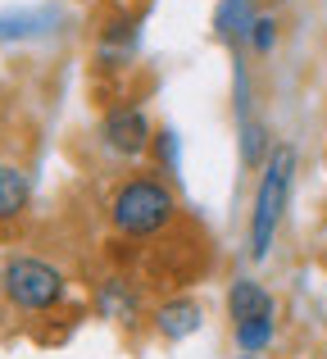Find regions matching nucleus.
Masks as SVG:
<instances>
[{
    "label": "nucleus",
    "instance_id": "obj_1",
    "mask_svg": "<svg viewBox=\"0 0 327 359\" xmlns=\"http://www.w3.org/2000/svg\"><path fill=\"white\" fill-rule=\"evenodd\" d=\"M173 219H177V196H173V187L155 173L123 177V182L114 187V196H109V223H114V232L127 237V241L160 237Z\"/></svg>",
    "mask_w": 327,
    "mask_h": 359
},
{
    "label": "nucleus",
    "instance_id": "obj_7",
    "mask_svg": "<svg viewBox=\"0 0 327 359\" xmlns=\"http://www.w3.org/2000/svg\"><path fill=\"white\" fill-rule=\"evenodd\" d=\"M32 205V177L18 164H0V223H14Z\"/></svg>",
    "mask_w": 327,
    "mask_h": 359
},
{
    "label": "nucleus",
    "instance_id": "obj_13",
    "mask_svg": "<svg viewBox=\"0 0 327 359\" xmlns=\"http://www.w3.org/2000/svg\"><path fill=\"white\" fill-rule=\"evenodd\" d=\"M241 359H259V355H241Z\"/></svg>",
    "mask_w": 327,
    "mask_h": 359
},
{
    "label": "nucleus",
    "instance_id": "obj_8",
    "mask_svg": "<svg viewBox=\"0 0 327 359\" xmlns=\"http://www.w3.org/2000/svg\"><path fill=\"white\" fill-rule=\"evenodd\" d=\"M100 309H105V318L132 323V318H141V291L123 278H109L105 287H100Z\"/></svg>",
    "mask_w": 327,
    "mask_h": 359
},
{
    "label": "nucleus",
    "instance_id": "obj_6",
    "mask_svg": "<svg viewBox=\"0 0 327 359\" xmlns=\"http://www.w3.org/2000/svg\"><path fill=\"white\" fill-rule=\"evenodd\" d=\"M204 323V309L195 296H173L164 300L160 309H155V332L168 337V341H186V337H195Z\"/></svg>",
    "mask_w": 327,
    "mask_h": 359
},
{
    "label": "nucleus",
    "instance_id": "obj_14",
    "mask_svg": "<svg viewBox=\"0 0 327 359\" xmlns=\"http://www.w3.org/2000/svg\"><path fill=\"white\" fill-rule=\"evenodd\" d=\"M0 300H5V291H0Z\"/></svg>",
    "mask_w": 327,
    "mask_h": 359
},
{
    "label": "nucleus",
    "instance_id": "obj_12",
    "mask_svg": "<svg viewBox=\"0 0 327 359\" xmlns=\"http://www.w3.org/2000/svg\"><path fill=\"white\" fill-rule=\"evenodd\" d=\"M155 146H160V155H164V164H173V173H177V132H173V128H164V132H155Z\"/></svg>",
    "mask_w": 327,
    "mask_h": 359
},
{
    "label": "nucleus",
    "instance_id": "obj_3",
    "mask_svg": "<svg viewBox=\"0 0 327 359\" xmlns=\"http://www.w3.org/2000/svg\"><path fill=\"white\" fill-rule=\"evenodd\" d=\"M0 291L18 314H50L69 296V278L41 255H14L0 269Z\"/></svg>",
    "mask_w": 327,
    "mask_h": 359
},
{
    "label": "nucleus",
    "instance_id": "obj_5",
    "mask_svg": "<svg viewBox=\"0 0 327 359\" xmlns=\"http://www.w3.org/2000/svg\"><path fill=\"white\" fill-rule=\"evenodd\" d=\"M228 318L237 323H255V318H277V300L268 287H259L255 278H237L228 291Z\"/></svg>",
    "mask_w": 327,
    "mask_h": 359
},
{
    "label": "nucleus",
    "instance_id": "obj_11",
    "mask_svg": "<svg viewBox=\"0 0 327 359\" xmlns=\"http://www.w3.org/2000/svg\"><path fill=\"white\" fill-rule=\"evenodd\" d=\"M250 46H255L259 55H268L277 46V18H268V14H259L255 18V27H250Z\"/></svg>",
    "mask_w": 327,
    "mask_h": 359
},
{
    "label": "nucleus",
    "instance_id": "obj_10",
    "mask_svg": "<svg viewBox=\"0 0 327 359\" xmlns=\"http://www.w3.org/2000/svg\"><path fill=\"white\" fill-rule=\"evenodd\" d=\"M232 337H237V351L241 355H259L273 346L277 337V318H255V323H237L232 327Z\"/></svg>",
    "mask_w": 327,
    "mask_h": 359
},
{
    "label": "nucleus",
    "instance_id": "obj_4",
    "mask_svg": "<svg viewBox=\"0 0 327 359\" xmlns=\"http://www.w3.org/2000/svg\"><path fill=\"white\" fill-rule=\"evenodd\" d=\"M100 141H105L114 155L123 159H137L155 146V132H151V118H146L141 105H114L100 123Z\"/></svg>",
    "mask_w": 327,
    "mask_h": 359
},
{
    "label": "nucleus",
    "instance_id": "obj_9",
    "mask_svg": "<svg viewBox=\"0 0 327 359\" xmlns=\"http://www.w3.org/2000/svg\"><path fill=\"white\" fill-rule=\"evenodd\" d=\"M255 9H250V0H223L218 14H214V23H218V36H228V41H250V27H255Z\"/></svg>",
    "mask_w": 327,
    "mask_h": 359
},
{
    "label": "nucleus",
    "instance_id": "obj_2",
    "mask_svg": "<svg viewBox=\"0 0 327 359\" xmlns=\"http://www.w3.org/2000/svg\"><path fill=\"white\" fill-rule=\"evenodd\" d=\"M291 173L295 146H273L255 187V210H250V259H268V250H273V237L286 214V196H291Z\"/></svg>",
    "mask_w": 327,
    "mask_h": 359
}]
</instances>
